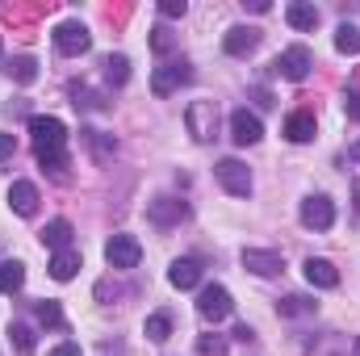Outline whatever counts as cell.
<instances>
[{"instance_id":"obj_15","label":"cell","mask_w":360,"mask_h":356,"mask_svg":"<svg viewBox=\"0 0 360 356\" xmlns=\"http://www.w3.org/2000/svg\"><path fill=\"white\" fill-rule=\"evenodd\" d=\"M243 268H252L256 276H276V272H285V260H281V252L248 248V252H243Z\"/></svg>"},{"instance_id":"obj_8","label":"cell","mask_w":360,"mask_h":356,"mask_svg":"<svg viewBox=\"0 0 360 356\" xmlns=\"http://www.w3.org/2000/svg\"><path fill=\"white\" fill-rule=\"evenodd\" d=\"M214 172H218L222 189H226L231 197H248V193H252V172H248V164H243V160H222Z\"/></svg>"},{"instance_id":"obj_32","label":"cell","mask_w":360,"mask_h":356,"mask_svg":"<svg viewBox=\"0 0 360 356\" xmlns=\"http://www.w3.org/2000/svg\"><path fill=\"white\" fill-rule=\"evenodd\" d=\"M72 96H76V105H84V109H101V96L84 84H72Z\"/></svg>"},{"instance_id":"obj_14","label":"cell","mask_w":360,"mask_h":356,"mask_svg":"<svg viewBox=\"0 0 360 356\" xmlns=\"http://www.w3.org/2000/svg\"><path fill=\"white\" fill-rule=\"evenodd\" d=\"M302 272H306V281L319 285V289H335V285H340V268L331 265V260H323V256H310V260L302 265Z\"/></svg>"},{"instance_id":"obj_21","label":"cell","mask_w":360,"mask_h":356,"mask_svg":"<svg viewBox=\"0 0 360 356\" xmlns=\"http://www.w3.org/2000/svg\"><path fill=\"white\" fill-rule=\"evenodd\" d=\"M285 21H289L293 30H314V25H319V8H314V4H302V0H293V4L285 8Z\"/></svg>"},{"instance_id":"obj_7","label":"cell","mask_w":360,"mask_h":356,"mask_svg":"<svg viewBox=\"0 0 360 356\" xmlns=\"http://www.w3.org/2000/svg\"><path fill=\"white\" fill-rule=\"evenodd\" d=\"M105 260H109V268H139L143 243H139L134 235H113V239L105 243Z\"/></svg>"},{"instance_id":"obj_16","label":"cell","mask_w":360,"mask_h":356,"mask_svg":"<svg viewBox=\"0 0 360 356\" xmlns=\"http://www.w3.org/2000/svg\"><path fill=\"white\" fill-rule=\"evenodd\" d=\"M285 139H289V143H310V139H314V113H306V109L289 113V117H285Z\"/></svg>"},{"instance_id":"obj_29","label":"cell","mask_w":360,"mask_h":356,"mask_svg":"<svg viewBox=\"0 0 360 356\" xmlns=\"http://www.w3.org/2000/svg\"><path fill=\"white\" fill-rule=\"evenodd\" d=\"M172 46H176L172 30H168V25H155V30H151V51H155V55H168Z\"/></svg>"},{"instance_id":"obj_38","label":"cell","mask_w":360,"mask_h":356,"mask_svg":"<svg viewBox=\"0 0 360 356\" xmlns=\"http://www.w3.org/2000/svg\"><path fill=\"white\" fill-rule=\"evenodd\" d=\"M256 101H260L264 109H272V105H276V101H272V92H269V89H256Z\"/></svg>"},{"instance_id":"obj_17","label":"cell","mask_w":360,"mask_h":356,"mask_svg":"<svg viewBox=\"0 0 360 356\" xmlns=\"http://www.w3.org/2000/svg\"><path fill=\"white\" fill-rule=\"evenodd\" d=\"M42 243H46L51 252H68V248H72V222H68V218L46 222V227H42Z\"/></svg>"},{"instance_id":"obj_2","label":"cell","mask_w":360,"mask_h":356,"mask_svg":"<svg viewBox=\"0 0 360 356\" xmlns=\"http://www.w3.org/2000/svg\"><path fill=\"white\" fill-rule=\"evenodd\" d=\"M55 46H59V55H68V59L89 55V46H92L89 25H84V21H63V25H55Z\"/></svg>"},{"instance_id":"obj_34","label":"cell","mask_w":360,"mask_h":356,"mask_svg":"<svg viewBox=\"0 0 360 356\" xmlns=\"http://www.w3.org/2000/svg\"><path fill=\"white\" fill-rule=\"evenodd\" d=\"M184 0H160V17H184Z\"/></svg>"},{"instance_id":"obj_11","label":"cell","mask_w":360,"mask_h":356,"mask_svg":"<svg viewBox=\"0 0 360 356\" xmlns=\"http://www.w3.org/2000/svg\"><path fill=\"white\" fill-rule=\"evenodd\" d=\"M147 218H151L155 227H180V222L188 218V205H184L180 197H155V201L147 205Z\"/></svg>"},{"instance_id":"obj_9","label":"cell","mask_w":360,"mask_h":356,"mask_svg":"<svg viewBox=\"0 0 360 356\" xmlns=\"http://www.w3.org/2000/svg\"><path fill=\"white\" fill-rule=\"evenodd\" d=\"M231 139H235L239 147H256V143L264 139V122H260L256 113H248V109H235V113H231Z\"/></svg>"},{"instance_id":"obj_23","label":"cell","mask_w":360,"mask_h":356,"mask_svg":"<svg viewBox=\"0 0 360 356\" xmlns=\"http://www.w3.org/2000/svg\"><path fill=\"white\" fill-rule=\"evenodd\" d=\"M76 268H80V252H72V248L51 256V276H55V281H72Z\"/></svg>"},{"instance_id":"obj_22","label":"cell","mask_w":360,"mask_h":356,"mask_svg":"<svg viewBox=\"0 0 360 356\" xmlns=\"http://www.w3.org/2000/svg\"><path fill=\"white\" fill-rule=\"evenodd\" d=\"M25 285V265L21 260H0V293H17Z\"/></svg>"},{"instance_id":"obj_35","label":"cell","mask_w":360,"mask_h":356,"mask_svg":"<svg viewBox=\"0 0 360 356\" xmlns=\"http://www.w3.org/2000/svg\"><path fill=\"white\" fill-rule=\"evenodd\" d=\"M17 151V143H13V134H0V160H8Z\"/></svg>"},{"instance_id":"obj_26","label":"cell","mask_w":360,"mask_h":356,"mask_svg":"<svg viewBox=\"0 0 360 356\" xmlns=\"http://www.w3.org/2000/svg\"><path fill=\"white\" fill-rule=\"evenodd\" d=\"M335 51H340V55H360V30L356 25L344 21V25L335 30Z\"/></svg>"},{"instance_id":"obj_27","label":"cell","mask_w":360,"mask_h":356,"mask_svg":"<svg viewBox=\"0 0 360 356\" xmlns=\"http://www.w3.org/2000/svg\"><path fill=\"white\" fill-rule=\"evenodd\" d=\"M105 80L109 84H126L130 80V59L126 55H109L105 59Z\"/></svg>"},{"instance_id":"obj_10","label":"cell","mask_w":360,"mask_h":356,"mask_svg":"<svg viewBox=\"0 0 360 356\" xmlns=\"http://www.w3.org/2000/svg\"><path fill=\"white\" fill-rule=\"evenodd\" d=\"M331 222H335V205H331V197H306L302 201V227H310V231H331Z\"/></svg>"},{"instance_id":"obj_13","label":"cell","mask_w":360,"mask_h":356,"mask_svg":"<svg viewBox=\"0 0 360 356\" xmlns=\"http://www.w3.org/2000/svg\"><path fill=\"white\" fill-rule=\"evenodd\" d=\"M8 205L21 214V218H34L38 214V189L30 180H13L8 184Z\"/></svg>"},{"instance_id":"obj_40","label":"cell","mask_w":360,"mask_h":356,"mask_svg":"<svg viewBox=\"0 0 360 356\" xmlns=\"http://www.w3.org/2000/svg\"><path fill=\"white\" fill-rule=\"evenodd\" d=\"M352 205H356V214H360V180H352Z\"/></svg>"},{"instance_id":"obj_6","label":"cell","mask_w":360,"mask_h":356,"mask_svg":"<svg viewBox=\"0 0 360 356\" xmlns=\"http://www.w3.org/2000/svg\"><path fill=\"white\" fill-rule=\"evenodd\" d=\"M197 310H201V319H210V323H222V319L235 310V302H231V289H226V285H205V289H201V298H197Z\"/></svg>"},{"instance_id":"obj_18","label":"cell","mask_w":360,"mask_h":356,"mask_svg":"<svg viewBox=\"0 0 360 356\" xmlns=\"http://www.w3.org/2000/svg\"><path fill=\"white\" fill-rule=\"evenodd\" d=\"M168 281H172L176 289H193V285L201 281V265H197L193 256H184V260H172V268H168Z\"/></svg>"},{"instance_id":"obj_24","label":"cell","mask_w":360,"mask_h":356,"mask_svg":"<svg viewBox=\"0 0 360 356\" xmlns=\"http://www.w3.org/2000/svg\"><path fill=\"white\" fill-rule=\"evenodd\" d=\"M143 331H147V340H151V344H164V340L172 336V314H164V310H155V314H147V323H143Z\"/></svg>"},{"instance_id":"obj_30","label":"cell","mask_w":360,"mask_h":356,"mask_svg":"<svg viewBox=\"0 0 360 356\" xmlns=\"http://www.w3.org/2000/svg\"><path fill=\"white\" fill-rule=\"evenodd\" d=\"M197 356H226V336H201Z\"/></svg>"},{"instance_id":"obj_5","label":"cell","mask_w":360,"mask_h":356,"mask_svg":"<svg viewBox=\"0 0 360 356\" xmlns=\"http://www.w3.org/2000/svg\"><path fill=\"white\" fill-rule=\"evenodd\" d=\"M193 80V68L184 63V59H168V63H160L155 72H151V92L155 96H172L180 84H188Z\"/></svg>"},{"instance_id":"obj_3","label":"cell","mask_w":360,"mask_h":356,"mask_svg":"<svg viewBox=\"0 0 360 356\" xmlns=\"http://www.w3.org/2000/svg\"><path fill=\"white\" fill-rule=\"evenodd\" d=\"M310 68H314V55H310L306 46H289V51H281V55L272 59V72L285 76V80H293V84H302V80L310 76Z\"/></svg>"},{"instance_id":"obj_42","label":"cell","mask_w":360,"mask_h":356,"mask_svg":"<svg viewBox=\"0 0 360 356\" xmlns=\"http://www.w3.org/2000/svg\"><path fill=\"white\" fill-rule=\"evenodd\" d=\"M0 51H4V46H0Z\"/></svg>"},{"instance_id":"obj_36","label":"cell","mask_w":360,"mask_h":356,"mask_svg":"<svg viewBox=\"0 0 360 356\" xmlns=\"http://www.w3.org/2000/svg\"><path fill=\"white\" fill-rule=\"evenodd\" d=\"M51 356H80V344H72V340H68V344H59Z\"/></svg>"},{"instance_id":"obj_31","label":"cell","mask_w":360,"mask_h":356,"mask_svg":"<svg viewBox=\"0 0 360 356\" xmlns=\"http://www.w3.org/2000/svg\"><path fill=\"white\" fill-rule=\"evenodd\" d=\"M8 336H13V348H17V352H30V348H34V331H30L25 323H13Z\"/></svg>"},{"instance_id":"obj_12","label":"cell","mask_w":360,"mask_h":356,"mask_svg":"<svg viewBox=\"0 0 360 356\" xmlns=\"http://www.w3.org/2000/svg\"><path fill=\"white\" fill-rule=\"evenodd\" d=\"M222 46H226V55H235V59H248V55L260 46V30H256V25H235V30H226Z\"/></svg>"},{"instance_id":"obj_41","label":"cell","mask_w":360,"mask_h":356,"mask_svg":"<svg viewBox=\"0 0 360 356\" xmlns=\"http://www.w3.org/2000/svg\"><path fill=\"white\" fill-rule=\"evenodd\" d=\"M352 352H356V356H360V340H356V344H352Z\"/></svg>"},{"instance_id":"obj_4","label":"cell","mask_w":360,"mask_h":356,"mask_svg":"<svg viewBox=\"0 0 360 356\" xmlns=\"http://www.w3.org/2000/svg\"><path fill=\"white\" fill-rule=\"evenodd\" d=\"M184 122H188V134H193L197 143H210L214 130H218V105H214V101H193V105L184 109Z\"/></svg>"},{"instance_id":"obj_19","label":"cell","mask_w":360,"mask_h":356,"mask_svg":"<svg viewBox=\"0 0 360 356\" xmlns=\"http://www.w3.org/2000/svg\"><path fill=\"white\" fill-rule=\"evenodd\" d=\"M4 72H8L17 84H34V80H38V59H34V55H13V59L4 63Z\"/></svg>"},{"instance_id":"obj_37","label":"cell","mask_w":360,"mask_h":356,"mask_svg":"<svg viewBox=\"0 0 360 356\" xmlns=\"http://www.w3.org/2000/svg\"><path fill=\"white\" fill-rule=\"evenodd\" d=\"M235 340H243V344H248V340H256V336H252V327H248V323H239V327H235Z\"/></svg>"},{"instance_id":"obj_33","label":"cell","mask_w":360,"mask_h":356,"mask_svg":"<svg viewBox=\"0 0 360 356\" xmlns=\"http://www.w3.org/2000/svg\"><path fill=\"white\" fill-rule=\"evenodd\" d=\"M344 113H348L352 122H360V89H348V96H344Z\"/></svg>"},{"instance_id":"obj_28","label":"cell","mask_w":360,"mask_h":356,"mask_svg":"<svg viewBox=\"0 0 360 356\" xmlns=\"http://www.w3.org/2000/svg\"><path fill=\"white\" fill-rule=\"evenodd\" d=\"M38 323H42V327H55V331H59V327H68V323H63V306H59V302H51V298H46V302H38Z\"/></svg>"},{"instance_id":"obj_1","label":"cell","mask_w":360,"mask_h":356,"mask_svg":"<svg viewBox=\"0 0 360 356\" xmlns=\"http://www.w3.org/2000/svg\"><path fill=\"white\" fill-rule=\"evenodd\" d=\"M30 134H34V155L46 172L68 177V126L51 113H34L30 117Z\"/></svg>"},{"instance_id":"obj_20","label":"cell","mask_w":360,"mask_h":356,"mask_svg":"<svg viewBox=\"0 0 360 356\" xmlns=\"http://www.w3.org/2000/svg\"><path fill=\"white\" fill-rule=\"evenodd\" d=\"M276 310H281V319H302V314H314V310H319V302H314V298H306V293H289V298H281V302H276Z\"/></svg>"},{"instance_id":"obj_25","label":"cell","mask_w":360,"mask_h":356,"mask_svg":"<svg viewBox=\"0 0 360 356\" xmlns=\"http://www.w3.org/2000/svg\"><path fill=\"white\" fill-rule=\"evenodd\" d=\"M80 134H84V143L92 147V155H96V160H109V155L117 151L113 134H105V130H80Z\"/></svg>"},{"instance_id":"obj_39","label":"cell","mask_w":360,"mask_h":356,"mask_svg":"<svg viewBox=\"0 0 360 356\" xmlns=\"http://www.w3.org/2000/svg\"><path fill=\"white\" fill-rule=\"evenodd\" d=\"M348 160H352V164H360V139L352 143V147H348Z\"/></svg>"}]
</instances>
